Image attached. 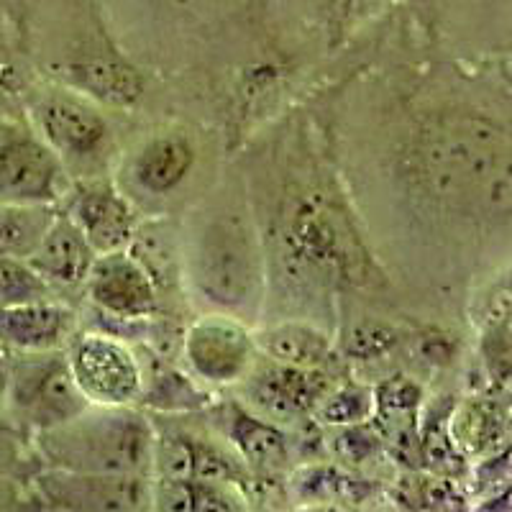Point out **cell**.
Segmentation results:
<instances>
[{"label": "cell", "mask_w": 512, "mask_h": 512, "mask_svg": "<svg viewBox=\"0 0 512 512\" xmlns=\"http://www.w3.org/2000/svg\"><path fill=\"white\" fill-rule=\"evenodd\" d=\"M420 185L461 210L512 208V146L505 131L479 116H441L425 123L413 146Z\"/></svg>", "instance_id": "6da1fadb"}, {"label": "cell", "mask_w": 512, "mask_h": 512, "mask_svg": "<svg viewBox=\"0 0 512 512\" xmlns=\"http://www.w3.org/2000/svg\"><path fill=\"white\" fill-rule=\"evenodd\" d=\"M90 408L44 431L49 456L64 472L141 477L154 456L152 428L128 408Z\"/></svg>", "instance_id": "7a4b0ae2"}, {"label": "cell", "mask_w": 512, "mask_h": 512, "mask_svg": "<svg viewBox=\"0 0 512 512\" xmlns=\"http://www.w3.org/2000/svg\"><path fill=\"white\" fill-rule=\"evenodd\" d=\"M195 290L223 310H246L259 300L262 251L259 241L239 213H221L203 226L190 256Z\"/></svg>", "instance_id": "3957f363"}, {"label": "cell", "mask_w": 512, "mask_h": 512, "mask_svg": "<svg viewBox=\"0 0 512 512\" xmlns=\"http://www.w3.org/2000/svg\"><path fill=\"white\" fill-rule=\"evenodd\" d=\"M8 400L21 420L41 431L77 418L90 402L72 377L67 354L54 351H18L6 374Z\"/></svg>", "instance_id": "277c9868"}, {"label": "cell", "mask_w": 512, "mask_h": 512, "mask_svg": "<svg viewBox=\"0 0 512 512\" xmlns=\"http://www.w3.org/2000/svg\"><path fill=\"white\" fill-rule=\"evenodd\" d=\"M67 361L77 387L93 408H128L141 395L144 377L139 361L116 336L82 333L72 338Z\"/></svg>", "instance_id": "5b68a950"}, {"label": "cell", "mask_w": 512, "mask_h": 512, "mask_svg": "<svg viewBox=\"0 0 512 512\" xmlns=\"http://www.w3.org/2000/svg\"><path fill=\"white\" fill-rule=\"evenodd\" d=\"M64 185V167L41 134L21 126H0V200L52 205Z\"/></svg>", "instance_id": "8992f818"}, {"label": "cell", "mask_w": 512, "mask_h": 512, "mask_svg": "<svg viewBox=\"0 0 512 512\" xmlns=\"http://www.w3.org/2000/svg\"><path fill=\"white\" fill-rule=\"evenodd\" d=\"M256 344L239 320L205 315L185 336L187 364L200 379L231 384L246 377L254 364Z\"/></svg>", "instance_id": "52a82bcc"}, {"label": "cell", "mask_w": 512, "mask_h": 512, "mask_svg": "<svg viewBox=\"0 0 512 512\" xmlns=\"http://www.w3.org/2000/svg\"><path fill=\"white\" fill-rule=\"evenodd\" d=\"M90 297L100 310L121 320H141L157 310V285L139 256L123 249L95 256L88 280Z\"/></svg>", "instance_id": "ba28073f"}, {"label": "cell", "mask_w": 512, "mask_h": 512, "mask_svg": "<svg viewBox=\"0 0 512 512\" xmlns=\"http://www.w3.org/2000/svg\"><path fill=\"white\" fill-rule=\"evenodd\" d=\"M41 139L59 159H90L108 141V123L82 95L52 93L36 105Z\"/></svg>", "instance_id": "9c48e42d"}, {"label": "cell", "mask_w": 512, "mask_h": 512, "mask_svg": "<svg viewBox=\"0 0 512 512\" xmlns=\"http://www.w3.org/2000/svg\"><path fill=\"white\" fill-rule=\"evenodd\" d=\"M67 216L85 233L95 254L126 249L136 236L134 208L108 182L93 180L77 185Z\"/></svg>", "instance_id": "30bf717a"}, {"label": "cell", "mask_w": 512, "mask_h": 512, "mask_svg": "<svg viewBox=\"0 0 512 512\" xmlns=\"http://www.w3.org/2000/svg\"><path fill=\"white\" fill-rule=\"evenodd\" d=\"M95 256L98 254L77 223L70 216L57 213L44 239L29 256V264L52 287H77L88 280Z\"/></svg>", "instance_id": "8fae6325"}, {"label": "cell", "mask_w": 512, "mask_h": 512, "mask_svg": "<svg viewBox=\"0 0 512 512\" xmlns=\"http://www.w3.org/2000/svg\"><path fill=\"white\" fill-rule=\"evenodd\" d=\"M75 313L54 300L0 308V346L13 351H54L67 341Z\"/></svg>", "instance_id": "7c38bea8"}, {"label": "cell", "mask_w": 512, "mask_h": 512, "mask_svg": "<svg viewBox=\"0 0 512 512\" xmlns=\"http://www.w3.org/2000/svg\"><path fill=\"white\" fill-rule=\"evenodd\" d=\"M195 164V146L185 134H159L141 146L134 180L149 195H169Z\"/></svg>", "instance_id": "4fadbf2b"}, {"label": "cell", "mask_w": 512, "mask_h": 512, "mask_svg": "<svg viewBox=\"0 0 512 512\" xmlns=\"http://www.w3.org/2000/svg\"><path fill=\"white\" fill-rule=\"evenodd\" d=\"M54 213L49 205H26L0 200V256L29 259L47 228L52 226Z\"/></svg>", "instance_id": "5bb4252c"}, {"label": "cell", "mask_w": 512, "mask_h": 512, "mask_svg": "<svg viewBox=\"0 0 512 512\" xmlns=\"http://www.w3.org/2000/svg\"><path fill=\"white\" fill-rule=\"evenodd\" d=\"M256 349H264L274 361H282L295 369L318 367L328 356V344L323 341V336L303 326L267 331L262 338H256Z\"/></svg>", "instance_id": "9a60e30c"}, {"label": "cell", "mask_w": 512, "mask_h": 512, "mask_svg": "<svg viewBox=\"0 0 512 512\" xmlns=\"http://www.w3.org/2000/svg\"><path fill=\"white\" fill-rule=\"evenodd\" d=\"M72 70H75L77 85L93 98L118 105L139 98V77L126 64L108 62V59H90V62L72 67Z\"/></svg>", "instance_id": "2e32d148"}, {"label": "cell", "mask_w": 512, "mask_h": 512, "mask_svg": "<svg viewBox=\"0 0 512 512\" xmlns=\"http://www.w3.org/2000/svg\"><path fill=\"white\" fill-rule=\"evenodd\" d=\"M54 300V287L29 264V259L0 256V308Z\"/></svg>", "instance_id": "e0dca14e"}, {"label": "cell", "mask_w": 512, "mask_h": 512, "mask_svg": "<svg viewBox=\"0 0 512 512\" xmlns=\"http://www.w3.org/2000/svg\"><path fill=\"white\" fill-rule=\"evenodd\" d=\"M497 425H500V420H497L495 410L474 405V408H466L459 415L454 433L461 446L469 448V451H479V448L492 443V438L497 433Z\"/></svg>", "instance_id": "ac0fdd59"}, {"label": "cell", "mask_w": 512, "mask_h": 512, "mask_svg": "<svg viewBox=\"0 0 512 512\" xmlns=\"http://www.w3.org/2000/svg\"><path fill=\"white\" fill-rule=\"evenodd\" d=\"M500 72L502 77L507 80V85H512V47L502 54V62H500Z\"/></svg>", "instance_id": "d6986e66"}, {"label": "cell", "mask_w": 512, "mask_h": 512, "mask_svg": "<svg viewBox=\"0 0 512 512\" xmlns=\"http://www.w3.org/2000/svg\"><path fill=\"white\" fill-rule=\"evenodd\" d=\"M507 344H510V351H512V323H510V331H507Z\"/></svg>", "instance_id": "ffe728a7"}, {"label": "cell", "mask_w": 512, "mask_h": 512, "mask_svg": "<svg viewBox=\"0 0 512 512\" xmlns=\"http://www.w3.org/2000/svg\"><path fill=\"white\" fill-rule=\"evenodd\" d=\"M6 377V369H3V361H0V379Z\"/></svg>", "instance_id": "44dd1931"}]
</instances>
